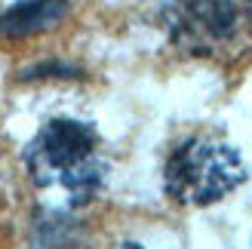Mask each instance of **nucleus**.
Segmentation results:
<instances>
[{"instance_id":"nucleus-1","label":"nucleus","mask_w":252,"mask_h":249,"mask_svg":"<svg viewBox=\"0 0 252 249\" xmlns=\"http://www.w3.org/2000/svg\"><path fill=\"white\" fill-rule=\"evenodd\" d=\"M25 163L37 188L62 194L68 206H83L102 191L108 163L98 132L83 120H49L31 139Z\"/></svg>"},{"instance_id":"nucleus-2","label":"nucleus","mask_w":252,"mask_h":249,"mask_svg":"<svg viewBox=\"0 0 252 249\" xmlns=\"http://www.w3.org/2000/svg\"><path fill=\"white\" fill-rule=\"evenodd\" d=\"M246 182V163L237 148L216 135H191L172 148L163 166V188L182 206L219 203Z\"/></svg>"},{"instance_id":"nucleus-3","label":"nucleus","mask_w":252,"mask_h":249,"mask_svg":"<svg viewBox=\"0 0 252 249\" xmlns=\"http://www.w3.org/2000/svg\"><path fill=\"white\" fill-rule=\"evenodd\" d=\"M166 31L188 53H216L237 34V6L234 0H169Z\"/></svg>"},{"instance_id":"nucleus-4","label":"nucleus","mask_w":252,"mask_h":249,"mask_svg":"<svg viewBox=\"0 0 252 249\" xmlns=\"http://www.w3.org/2000/svg\"><path fill=\"white\" fill-rule=\"evenodd\" d=\"M68 12V0H25V3L0 12V37L19 40L37 31H46Z\"/></svg>"},{"instance_id":"nucleus-5","label":"nucleus","mask_w":252,"mask_h":249,"mask_svg":"<svg viewBox=\"0 0 252 249\" xmlns=\"http://www.w3.org/2000/svg\"><path fill=\"white\" fill-rule=\"evenodd\" d=\"M117 249H145V246H142V243H135V240H123Z\"/></svg>"},{"instance_id":"nucleus-6","label":"nucleus","mask_w":252,"mask_h":249,"mask_svg":"<svg viewBox=\"0 0 252 249\" xmlns=\"http://www.w3.org/2000/svg\"><path fill=\"white\" fill-rule=\"evenodd\" d=\"M249 3H252V0H249Z\"/></svg>"}]
</instances>
